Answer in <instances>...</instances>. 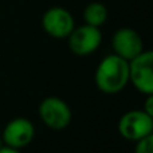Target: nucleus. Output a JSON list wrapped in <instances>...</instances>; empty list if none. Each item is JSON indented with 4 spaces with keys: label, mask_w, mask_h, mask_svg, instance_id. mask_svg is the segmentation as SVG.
I'll use <instances>...</instances> for the list:
<instances>
[{
    "label": "nucleus",
    "mask_w": 153,
    "mask_h": 153,
    "mask_svg": "<svg viewBox=\"0 0 153 153\" xmlns=\"http://www.w3.org/2000/svg\"><path fill=\"white\" fill-rule=\"evenodd\" d=\"M94 81L102 93L117 94L129 82V63L116 54L105 56L95 70Z\"/></svg>",
    "instance_id": "nucleus-1"
},
{
    "label": "nucleus",
    "mask_w": 153,
    "mask_h": 153,
    "mask_svg": "<svg viewBox=\"0 0 153 153\" xmlns=\"http://www.w3.org/2000/svg\"><path fill=\"white\" fill-rule=\"evenodd\" d=\"M129 81L140 93L145 95L153 94V53L143 51L130 59Z\"/></svg>",
    "instance_id": "nucleus-2"
},
{
    "label": "nucleus",
    "mask_w": 153,
    "mask_h": 153,
    "mask_svg": "<svg viewBox=\"0 0 153 153\" xmlns=\"http://www.w3.org/2000/svg\"><path fill=\"white\" fill-rule=\"evenodd\" d=\"M153 117L144 110H130L120 118L118 132L124 138L138 141L152 134Z\"/></svg>",
    "instance_id": "nucleus-3"
},
{
    "label": "nucleus",
    "mask_w": 153,
    "mask_h": 153,
    "mask_svg": "<svg viewBox=\"0 0 153 153\" xmlns=\"http://www.w3.org/2000/svg\"><path fill=\"white\" fill-rule=\"evenodd\" d=\"M40 120L48 128L55 130L65 129L71 121V110L63 100L56 97H48L39 105Z\"/></svg>",
    "instance_id": "nucleus-4"
},
{
    "label": "nucleus",
    "mask_w": 153,
    "mask_h": 153,
    "mask_svg": "<svg viewBox=\"0 0 153 153\" xmlns=\"http://www.w3.org/2000/svg\"><path fill=\"white\" fill-rule=\"evenodd\" d=\"M67 38L73 53L76 55H89L100 47L102 42V32L100 31V27L83 24L78 28L74 27Z\"/></svg>",
    "instance_id": "nucleus-5"
},
{
    "label": "nucleus",
    "mask_w": 153,
    "mask_h": 153,
    "mask_svg": "<svg viewBox=\"0 0 153 153\" xmlns=\"http://www.w3.org/2000/svg\"><path fill=\"white\" fill-rule=\"evenodd\" d=\"M42 27L50 36L63 39L74 30V18L66 8L53 7L43 15Z\"/></svg>",
    "instance_id": "nucleus-6"
},
{
    "label": "nucleus",
    "mask_w": 153,
    "mask_h": 153,
    "mask_svg": "<svg viewBox=\"0 0 153 153\" xmlns=\"http://www.w3.org/2000/svg\"><path fill=\"white\" fill-rule=\"evenodd\" d=\"M35 136V128L27 118H13L5 125L1 140L7 146L22 149L32 141Z\"/></svg>",
    "instance_id": "nucleus-7"
},
{
    "label": "nucleus",
    "mask_w": 153,
    "mask_h": 153,
    "mask_svg": "<svg viewBox=\"0 0 153 153\" xmlns=\"http://www.w3.org/2000/svg\"><path fill=\"white\" fill-rule=\"evenodd\" d=\"M114 54L129 62L144 51V43L137 31L132 28H120L113 35Z\"/></svg>",
    "instance_id": "nucleus-8"
},
{
    "label": "nucleus",
    "mask_w": 153,
    "mask_h": 153,
    "mask_svg": "<svg viewBox=\"0 0 153 153\" xmlns=\"http://www.w3.org/2000/svg\"><path fill=\"white\" fill-rule=\"evenodd\" d=\"M83 19L86 24L94 27H101L108 19V8L102 3H90L83 11Z\"/></svg>",
    "instance_id": "nucleus-9"
},
{
    "label": "nucleus",
    "mask_w": 153,
    "mask_h": 153,
    "mask_svg": "<svg viewBox=\"0 0 153 153\" xmlns=\"http://www.w3.org/2000/svg\"><path fill=\"white\" fill-rule=\"evenodd\" d=\"M134 153H153V137L152 134L137 141Z\"/></svg>",
    "instance_id": "nucleus-10"
},
{
    "label": "nucleus",
    "mask_w": 153,
    "mask_h": 153,
    "mask_svg": "<svg viewBox=\"0 0 153 153\" xmlns=\"http://www.w3.org/2000/svg\"><path fill=\"white\" fill-rule=\"evenodd\" d=\"M143 110L146 111L148 114H151V116H153V94L152 95H146L145 106H144Z\"/></svg>",
    "instance_id": "nucleus-11"
},
{
    "label": "nucleus",
    "mask_w": 153,
    "mask_h": 153,
    "mask_svg": "<svg viewBox=\"0 0 153 153\" xmlns=\"http://www.w3.org/2000/svg\"><path fill=\"white\" fill-rule=\"evenodd\" d=\"M0 153H20L19 149H15V148H11V146H7V145H3L0 148Z\"/></svg>",
    "instance_id": "nucleus-12"
},
{
    "label": "nucleus",
    "mask_w": 153,
    "mask_h": 153,
    "mask_svg": "<svg viewBox=\"0 0 153 153\" xmlns=\"http://www.w3.org/2000/svg\"><path fill=\"white\" fill-rule=\"evenodd\" d=\"M3 146V140H1V137H0V148Z\"/></svg>",
    "instance_id": "nucleus-13"
}]
</instances>
